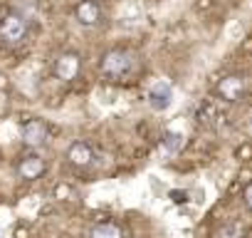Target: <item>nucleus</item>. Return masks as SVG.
<instances>
[{"mask_svg":"<svg viewBox=\"0 0 252 238\" xmlns=\"http://www.w3.org/2000/svg\"><path fill=\"white\" fill-rule=\"evenodd\" d=\"M77 72H79V57H77L74 52H64V55L57 57V62H55V75H57L60 79L69 82V79L77 77Z\"/></svg>","mask_w":252,"mask_h":238,"instance_id":"5","label":"nucleus"},{"mask_svg":"<svg viewBox=\"0 0 252 238\" xmlns=\"http://www.w3.org/2000/svg\"><path fill=\"white\" fill-rule=\"evenodd\" d=\"M131 67H134V55L126 50H109L101 57V70L109 77H124L131 72Z\"/></svg>","mask_w":252,"mask_h":238,"instance_id":"1","label":"nucleus"},{"mask_svg":"<svg viewBox=\"0 0 252 238\" xmlns=\"http://www.w3.org/2000/svg\"><path fill=\"white\" fill-rule=\"evenodd\" d=\"M89 238H121V228L114 223H99L92 228Z\"/></svg>","mask_w":252,"mask_h":238,"instance_id":"11","label":"nucleus"},{"mask_svg":"<svg viewBox=\"0 0 252 238\" xmlns=\"http://www.w3.org/2000/svg\"><path fill=\"white\" fill-rule=\"evenodd\" d=\"M183 144H186V137L181 132H166V137L161 142V152L166 157H173V154H178L183 149Z\"/></svg>","mask_w":252,"mask_h":238,"instance_id":"10","label":"nucleus"},{"mask_svg":"<svg viewBox=\"0 0 252 238\" xmlns=\"http://www.w3.org/2000/svg\"><path fill=\"white\" fill-rule=\"evenodd\" d=\"M42 171H45V161H42V157H37V154H28V157H23V161L18 164V174H20L23 179H37V176H42Z\"/></svg>","mask_w":252,"mask_h":238,"instance_id":"6","label":"nucleus"},{"mask_svg":"<svg viewBox=\"0 0 252 238\" xmlns=\"http://www.w3.org/2000/svg\"><path fill=\"white\" fill-rule=\"evenodd\" d=\"M171 196H173V201H186V194H181V191H171Z\"/></svg>","mask_w":252,"mask_h":238,"instance_id":"12","label":"nucleus"},{"mask_svg":"<svg viewBox=\"0 0 252 238\" xmlns=\"http://www.w3.org/2000/svg\"><path fill=\"white\" fill-rule=\"evenodd\" d=\"M74 15H77V20L82 23V25H96L99 23V18H101V10H99V5L94 3V0H82V3L77 5V10H74Z\"/></svg>","mask_w":252,"mask_h":238,"instance_id":"7","label":"nucleus"},{"mask_svg":"<svg viewBox=\"0 0 252 238\" xmlns=\"http://www.w3.org/2000/svg\"><path fill=\"white\" fill-rule=\"evenodd\" d=\"M149 104L156 109V112H163L173 104V87L166 82V79H158L151 84L149 89Z\"/></svg>","mask_w":252,"mask_h":238,"instance_id":"3","label":"nucleus"},{"mask_svg":"<svg viewBox=\"0 0 252 238\" xmlns=\"http://www.w3.org/2000/svg\"><path fill=\"white\" fill-rule=\"evenodd\" d=\"M23 139L28 147H42L47 142V127L42 119H30V122L23 127Z\"/></svg>","mask_w":252,"mask_h":238,"instance_id":"4","label":"nucleus"},{"mask_svg":"<svg viewBox=\"0 0 252 238\" xmlns=\"http://www.w3.org/2000/svg\"><path fill=\"white\" fill-rule=\"evenodd\" d=\"M250 127H252V117H250Z\"/></svg>","mask_w":252,"mask_h":238,"instance_id":"14","label":"nucleus"},{"mask_svg":"<svg viewBox=\"0 0 252 238\" xmlns=\"http://www.w3.org/2000/svg\"><path fill=\"white\" fill-rule=\"evenodd\" d=\"M218 89H220V94H222L225 99L235 102V99L242 94V89H245V79H242V77H237V75H232V77H225V79L218 84Z\"/></svg>","mask_w":252,"mask_h":238,"instance_id":"8","label":"nucleus"},{"mask_svg":"<svg viewBox=\"0 0 252 238\" xmlns=\"http://www.w3.org/2000/svg\"><path fill=\"white\" fill-rule=\"evenodd\" d=\"M28 35V23L18 13H8L0 18V40L8 45H18Z\"/></svg>","mask_w":252,"mask_h":238,"instance_id":"2","label":"nucleus"},{"mask_svg":"<svg viewBox=\"0 0 252 238\" xmlns=\"http://www.w3.org/2000/svg\"><path fill=\"white\" fill-rule=\"evenodd\" d=\"M67 159L77 166H87L92 161V147L84 144V142H74L69 149H67Z\"/></svg>","mask_w":252,"mask_h":238,"instance_id":"9","label":"nucleus"},{"mask_svg":"<svg viewBox=\"0 0 252 238\" xmlns=\"http://www.w3.org/2000/svg\"><path fill=\"white\" fill-rule=\"evenodd\" d=\"M245 201H247V206L252 208V186L247 189V194H245Z\"/></svg>","mask_w":252,"mask_h":238,"instance_id":"13","label":"nucleus"}]
</instances>
